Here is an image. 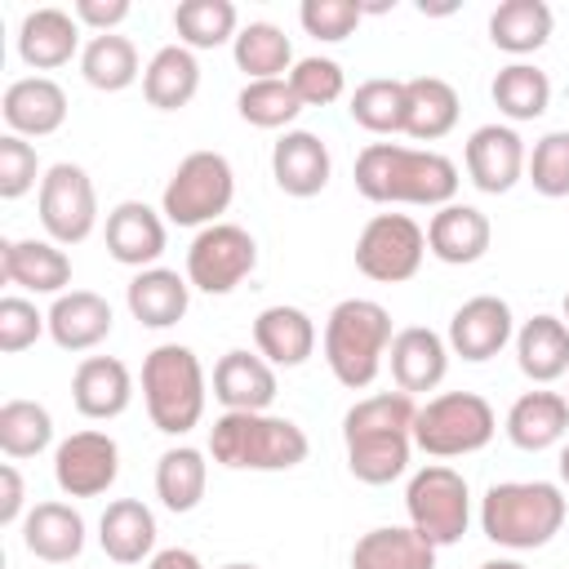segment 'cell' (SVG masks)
<instances>
[{
	"label": "cell",
	"mask_w": 569,
	"mask_h": 569,
	"mask_svg": "<svg viewBox=\"0 0 569 569\" xmlns=\"http://www.w3.org/2000/svg\"><path fill=\"white\" fill-rule=\"evenodd\" d=\"M356 191L369 204H418V209H445L458 200V164L431 147H405V142H369L356 156Z\"/></svg>",
	"instance_id": "cell-1"
},
{
	"label": "cell",
	"mask_w": 569,
	"mask_h": 569,
	"mask_svg": "<svg viewBox=\"0 0 569 569\" xmlns=\"http://www.w3.org/2000/svg\"><path fill=\"white\" fill-rule=\"evenodd\" d=\"M418 405L409 391H373L356 400L342 418L347 471L360 485H391L409 471Z\"/></svg>",
	"instance_id": "cell-2"
},
{
	"label": "cell",
	"mask_w": 569,
	"mask_h": 569,
	"mask_svg": "<svg viewBox=\"0 0 569 569\" xmlns=\"http://www.w3.org/2000/svg\"><path fill=\"white\" fill-rule=\"evenodd\" d=\"M569 502L551 480H502L480 498V533L507 551H538L565 529Z\"/></svg>",
	"instance_id": "cell-3"
},
{
	"label": "cell",
	"mask_w": 569,
	"mask_h": 569,
	"mask_svg": "<svg viewBox=\"0 0 569 569\" xmlns=\"http://www.w3.org/2000/svg\"><path fill=\"white\" fill-rule=\"evenodd\" d=\"M391 311L373 298H342L329 316H325V365L329 373L347 387V391H365L382 365H387V347H391Z\"/></svg>",
	"instance_id": "cell-4"
},
{
	"label": "cell",
	"mask_w": 569,
	"mask_h": 569,
	"mask_svg": "<svg viewBox=\"0 0 569 569\" xmlns=\"http://www.w3.org/2000/svg\"><path fill=\"white\" fill-rule=\"evenodd\" d=\"M209 453L231 471H289L307 462L311 440L293 418L280 413H222L209 427Z\"/></svg>",
	"instance_id": "cell-5"
},
{
	"label": "cell",
	"mask_w": 569,
	"mask_h": 569,
	"mask_svg": "<svg viewBox=\"0 0 569 569\" xmlns=\"http://www.w3.org/2000/svg\"><path fill=\"white\" fill-rule=\"evenodd\" d=\"M209 400V378L204 365L191 347L182 342H160L142 360V405L156 431L164 436H187L200 427Z\"/></svg>",
	"instance_id": "cell-6"
},
{
	"label": "cell",
	"mask_w": 569,
	"mask_h": 569,
	"mask_svg": "<svg viewBox=\"0 0 569 569\" xmlns=\"http://www.w3.org/2000/svg\"><path fill=\"white\" fill-rule=\"evenodd\" d=\"M498 431V413L480 391H440L418 405L413 449L427 458H467L480 453Z\"/></svg>",
	"instance_id": "cell-7"
},
{
	"label": "cell",
	"mask_w": 569,
	"mask_h": 569,
	"mask_svg": "<svg viewBox=\"0 0 569 569\" xmlns=\"http://www.w3.org/2000/svg\"><path fill=\"white\" fill-rule=\"evenodd\" d=\"M236 200V169L222 151H191L160 191V213L173 227H213Z\"/></svg>",
	"instance_id": "cell-8"
},
{
	"label": "cell",
	"mask_w": 569,
	"mask_h": 569,
	"mask_svg": "<svg viewBox=\"0 0 569 569\" xmlns=\"http://www.w3.org/2000/svg\"><path fill=\"white\" fill-rule=\"evenodd\" d=\"M405 511H409V525L431 547L462 542V533L471 525V489H467V476L453 471L449 462L418 467L409 476V485H405Z\"/></svg>",
	"instance_id": "cell-9"
},
{
	"label": "cell",
	"mask_w": 569,
	"mask_h": 569,
	"mask_svg": "<svg viewBox=\"0 0 569 569\" xmlns=\"http://www.w3.org/2000/svg\"><path fill=\"white\" fill-rule=\"evenodd\" d=\"M36 209H40L44 240H53L62 249L84 244L98 227V191H93L89 169L71 164V160L49 164L40 178V191H36Z\"/></svg>",
	"instance_id": "cell-10"
},
{
	"label": "cell",
	"mask_w": 569,
	"mask_h": 569,
	"mask_svg": "<svg viewBox=\"0 0 569 569\" xmlns=\"http://www.w3.org/2000/svg\"><path fill=\"white\" fill-rule=\"evenodd\" d=\"M253 267H258V240L236 222L200 227L187 244V280L209 298L240 289L253 276Z\"/></svg>",
	"instance_id": "cell-11"
},
{
	"label": "cell",
	"mask_w": 569,
	"mask_h": 569,
	"mask_svg": "<svg viewBox=\"0 0 569 569\" xmlns=\"http://www.w3.org/2000/svg\"><path fill=\"white\" fill-rule=\"evenodd\" d=\"M427 258V231L409 213H373L356 236V271L378 284H405Z\"/></svg>",
	"instance_id": "cell-12"
},
{
	"label": "cell",
	"mask_w": 569,
	"mask_h": 569,
	"mask_svg": "<svg viewBox=\"0 0 569 569\" xmlns=\"http://www.w3.org/2000/svg\"><path fill=\"white\" fill-rule=\"evenodd\" d=\"M120 476V445L89 427V431H71L67 440H58L53 449V480L67 498H98L116 485Z\"/></svg>",
	"instance_id": "cell-13"
},
{
	"label": "cell",
	"mask_w": 569,
	"mask_h": 569,
	"mask_svg": "<svg viewBox=\"0 0 569 569\" xmlns=\"http://www.w3.org/2000/svg\"><path fill=\"white\" fill-rule=\"evenodd\" d=\"M462 164H467V178L476 191L485 196H507L520 178H525V164H529V147L525 138L516 133V124H480L471 129L467 147H462Z\"/></svg>",
	"instance_id": "cell-14"
},
{
	"label": "cell",
	"mask_w": 569,
	"mask_h": 569,
	"mask_svg": "<svg viewBox=\"0 0 569 569\" xmlns=\"http://www.w3.org/2000/svg\"><path fill=\"white\" fill-rule=\"evenodd\" d=\"M516 338V316H511V302L498 298V293H476L467 298L453 316H449V351L462 356L467 365H485L493 360L507 342Z\"/></svg>",
	"instance_id": "cell-15"
},
{
	"label": "cell",
	"mask_w": 569,
	"mask_h": 569,
	"mask_svg": "<svg viewBox=\"0 0 569 569\" xmlns=\"http://www.w3.org/2000/svg\"><path fill=\"white\" fill-rule=\"evenodd\" d=\"M271 178L284 196L293 200H311L329 187L333 178V156L329 142L311 129H284L271 147Z\"/></svg>",
	"instance_id": "cell-16"
},
{
	"label": "cell",
	"mask_w": 569,
	"mask_h": 569,
	"mask_svg": "<svg viewBox=\"0 0 569 569\" xmlns=\"http://www.w3.org/2000/svg\"><path fill=\"white\" fill-rule=\"evenodd\" d=\"M107 253L120 262V267H133V271H147V267H160V253L169 244V231H164V213L151 209L147 200H120L111 213H107Z\"/></svg>",
	"instance_id": "cell-17"
},
{
	"label": "cell",
	"mask_w": 569,
	"mask_h": 569,
	"mask_svg": "<svg viewBox=\"0 0 569 569\" xmlns=\"http://www.w3.org/2000/svg\"><path fill=\"white\" fill-rule=\"evenodd\" d=\"M67 89L53 76H22L4 89L0 98V116L9 124V133L18 138H49L67 124Z\"/></svg>",
	"instance_id": "cell-18"
},
{
	"label": "cell",
	"mask_w": 569,
	"mask_h": 569,
	"mask_svg": "<svg viewBox=\"0 0 569 569\" xmlns=\"http://www.w3.org/2000/svg\"><path fill=\"white\" fill-rule=\"evenodd\" d=\"M449 342L445 333L427 329V325H409V329H396L391 347H387V365H391V382L396 391H436L449 373Z\"/></svg>",
	"instance_id": "cell-19"
},
{
	"label": "cell",
	"mask_w": 569,
	"mask_h": 569,
	"mask_svg": "<svg viewBox=\"0 0 569 569\" xmlns=\"http://www.w3.org/2000/svg\"><path fill=\"white\" fill-rule=\"evenodd\" d=\"M0 276L22 293H67L71 284V258L53 240H0Z\"/></svg>",
	"instance_id": "cell-20"
},
{
	"label": "cell",
	"mask_w": 569,
	"mask_h": 569,
	"mask_svg": "<svg viewBox=\"0 0 569 569\" xmlns=\"http://www.w3.org/2000/svg\"><path fill=\"white\" fill-rule=\"evenodd\" d=\"M489 244H493V227H489L485 209H476V204L453 200V204L436 209L427 222V253L449 262V267L480 262L489 253Z\"/></svg>",
	"instance_id": "cell-21"
},
{
	"label": "cell",
	"mask_w": 569,
	"mask_h": 569,
	"mask_svg": "<svg viewBox=\"0 0 569 569\" xmlns=\"http://www.w3.org/2000/svg\"><path fill=\"white\" fill-rule=\"evenodd\" d=\"M213 400L222 413H267L276 400V369L258 351H227L213 365Z\"/></svg>",
	"instance_id": "cell-22"
},
{
	"label": "cell",
	"mask_w": 569,
	"mask_h": 569,
	"mask_svg": "<svg viewBox=\"0 0 569 569\" xmlns=\"http://www.w3.org/2000/svg\"><path fill=\"white\" fill-rule=\"evenodd\" d=\"M133 400V373L124 360L116 356H84L71 373V405L80 409V418L93 422H111L129 409Z\"/></svg>",
	"instance_id": "cell-23"
},
{
	"label": "cell",
	"mask_w": 569,
	"mask_h": 569,
	"mask_svg": "<svg viewBox=\"0 0 569 569\" xmlns=\"http://www.w3.org/2000/svg\"><path fill=\"white\" fill-rule=\"evenodd\" d=\"M80 22L76 13L67 9H31L22 22H18V58L31 67V71H58L67 67L71 58H80Z\"/></svg>",
	"instance_id": "cell-24"
},
{
	"label": "cell",
	"mask_w": 569,
	"mask_h": 569,
	"mask_svg": "<svg viewBox=\"0 0 569 569\" xmlns=\"http://www.w3.org/2000/svg\"><path fill=\"white\" fill-rule=\"evenodd\" d=\"M253 347L271 369H298L316 351V320L293 302L262 307L253 316Z\"/></svg>",
	"instance_id": "cell-25"
},
{
	"label": "cell",
	"mask_w": 569,
	"mask_h": 569,
	"mask_svg": "<svg viewBox=\"0 0 569 569\" xmlns=\"http://www.w3.org/2000/svg\"><path fill=\"white\" fill-rule=\"evenodd\" d=\"M49 316V338L62 347V351H93L98 342L111 338V302L93 289H67L53 298V307L44 311Z\"/></svg>",
	"instance_id": "cell-26"
},
{
	"label": "cell",
	"mask_w": 569,
	"mask_h": 569,
	"mask_svg": "<svg viewBox=\"0 0 569 569\" xmlns=\"http://www.w3.org/2000/svg\"><path fill=\"white\" fill-rule=\"evenodd\" d=\"M502 431H507V440H511L516 449H525V453H542V449L560 445V440L569 436V400H565V391L538 387V391L516 396L511 409H507Z\"/></svg>",
	"instance_id": "cell-27"
},
{
	"label": "cell",
	"mask_w": 569,
	"mask_h": 569,
	"mask_svg": "<svg viewBox=\"0 0 569 569\" xmlns=\"http://www.w3.org/2000/svg\"><path fill=\"white\" fill-rule=\"evenodd\" d=\"M124 302L142 329H173L191 307V280L173 267H147L124 284Z\"/></svg>",
	"instance_id": "cell-28"
},
{
	"label": "cell",
	"mask_w": 569,
	"mask_h": 569,
	"mask_svg": "<svg viewBox=\"0 0 569 569\" xmlns=\"http://www.w3.org/2000/svg\"><path fill=\"white\" fill-rule=\"evenodd\" d=\"M156 511L142 498H116L107 502L98 520V547L116 565H142L156 556Z\"/></svg>",
	"instance_id": "cell-29"
},
{
	"label": "cell",
	"mask_w": 569,
	"mask_h": 569,
	"mask_svg": "<svg viewBox=\"0 0 569 569\" xmlns=\"http://www.w3.org/2000/svg\"><path fill=\"white\" fill-rule=\"evenodd\" d=\"M511 342H516V365L529 382L551 387L556 378L569 373V325L560 316H551V311L529 316Z\"/></svg>",
	"instance_id": "cell-30"
},
{
	"label": "cell",
	"mask_w": 569,
	"mask_h": 569,
	"mask_svg": "<svg viewBox=\"0 0 569 569\" xmlns=\"http://www.w3.org/2000/svg\"><path fill=\"white\" fill-rule=\"evenodd\" d=\"M22 547L44 565H71L84 551V516L71 502H36L22 520Z\"/></svg>",
	"instance_id": "cell-31"
},
{
	"label": "cell",
	"mask_w": 569,
	"mask_h": 569,
	"mask_svg": "<svg viewBox=\"0 0 569 569\" xmlns=\"http://www.w3.org/2000/svg\"><path fill=\"white\" fill-rule=\"evenodd\" d=\"M458 89L440 76H413L405 80V138L413 142H440L458 124Z\"/></svg>",
	"instance_id": "cell-32"
},
{
	"label": "cell",
	"mask_w": 569,
	"mask_h": 569,
	"mask_svg": "<svg viewBox=\"0 0 569 569\" xmlns=\"http://www.w3.org/2000/svg\"><path fill=\"white\" fill-rule=\"evenodd\" d=\"M436 551L413 525H378L356 538L351 569H436Z\"/></svg>",
	"instance_id": "cell-33"
},
{
	"label": "cell",
	"mask_w": 569,
	"mask_h": 569,
	"mask_svg": "<svg viewBox=\"0 0 569 569\" xmlns=\"http://www.w3.org/2000/svg\"><path fill=\"white\" fill-rule=\"evenodd\" d=\"M551 27H556V13H551L547 0H502L489 13V40H493V49L511 53L516 62H525L529 53H538L551 40Z\"/></svg>",
	"instance_id": "cell-34"
},
{
	"label": "cell",
	"mask_w": 569,
	"mask_h": 569,
	"mask_svg": "<svg viewBox=\"0 0 569 569\" xmlns=\"http://www.w3.org/2000/svg\"><path fill=\"white\" fill-rule=\"evenodd\" d=\"M200 93V62L187 44H164L142 71V98L156 111H182Z\"/></svg>",
	"instance_id": "cell-35"
},
{
	"label": "cell",
	"mask_w": 569,
	"mask_h": 569,
	"mask_svg": "<svg viewBox=\"0 0 569 569\" xmlns=\"http://www.w3.org/2000/svg\"><path fill=\"white\" fill-rule=\"evenodd\" d=\"M204 489H209V462L196 445H173L156 458V498L164 511L173 516L196 511Z\"/></svg>",
	"instance_id": "cell-36"
},
{
	"label": "cell",
	"mask_w": 569,
	"mask_h": 569,
	"mask_svg": "<svg viewBox=\"0 0 569 569\" xmlns=\"http://www.w3.org/2000/svg\"><path fill=\"white\" fill-rule=\"evenodd\" d=\"M142 71H147V67L138 62V44H133L129 36H120V31H111V36H89L84 49H80V76H84V84H93V89H102V93L129 89Z\"/></svg>",
	"instance_id": "cell-37"
},
{
	"label": "cell",
	"mask_w": 569,
	"mask_h": 569,
	"mask_svg": "<svg viewBox=\"0 0 569 569\" xmlns=\"http://www.w3.org/2000/svg\"><path fill=\"white\" fill-rule=\"evenodd\" d=\"M489 98L498 107V116H507L511 124H525V120H538L547 107H551V80L542 67L533 62H507L493 84H489Z\"/></svg>",
	"instance_id": "cell-38"
},
{
	"label": "cell",
	"mask_w": 569,
	"mask_h": 569,
	"mask_svg": "<svg viewBox=\"0 0 569 569\" xmlns=\"http://www.w3.org/2000/svg\"><path fill=\"white\" fill-rule=\"evenodd\" d=\"M231 58L249 80H280L293 71V44L276 22H244L231 40Z\"/></svg>",
	"instance_id": "cell-39"
},
{
	"label": "cell",
	"mask_w": 569,
	"mask_h": 569,
	"mask_svg": "<svg viewBox=\"0 0 569 569\" xmlns=\"http://www.w3.org/2000/svg\"><path fill=\"white\" fill-rule=\"evenodd\" d=\"M173 31H178V44H187L191 53L222 49L240 36V13L231 0H182L173 9Z\"/></svg>",
	"instance_id": "cell-40"
},
{
	"label": "cell",
	"mask_w": 569,
	"mask_h": 569,
	"mask_svg": "<svg viewBox=\"0 0 569 569\" xmlns=\"http://www.w3.org/2000/svg\"><path fill=\"white\" fill-rule=\"evenodd\" d=\"M53 445V413L40 400H4L0 405V449L9 462L36 458Z\"/></svg>",
	"instance_id": "cell-41"
},
{
	"label": "cell",
	"mask_w": 569,
	"mask_h": 569,
	"mask_svg": "<svg viewBox=\"0 0 569 569\" xmlns=\"http://www.w3.org/2000/svg\"><path fill=\"white\" fill-rule=\"evenodd\" d=\"M236 111L253 129H289L302 116V98L293 93L289 76H280V80H244V89L236 98Z\"/></svg>",
	"instance_id": "cell-42"
},
{
	"label": "cell",
	"mask_w": 569,
	"mask_h": 569,
	"mask_svg": "<svg viewBox=\"0 0 569 569\" xmlns=\"http://www.w3.org/2000/svg\"><path fill=\"white\" fill-rule=\"evenodd\" d=\"M347 111L369 133H405V80H391V76L360 80Z\"/></svg>",
	"instance_id": "cell-43"
},
{
	"label": "cell",
	"mask_w": 569,
	"mask_h": 569,
	"mask_svg": "<svg viewBox=\"0 0 569 569\" xmlns=\"http://www.w3.org/2000/svg\"><path fill=\"white\" fill-rule=\"evenodd\" d=\"M525 178L547 200H565L569 196V129H551V133H542L533 142Z\"/></svg>",
	"instance_id": "cell-44"
},
{
	"label": "cell",
	"mask_w": 569,
	"mask_h": 569,
	"mask_svg": "<svg viewBox=\"0 0 569 569\" xmlns=\"http://www.w3.org/2000/svg\"><path fill=\"white\" fill-rule=\"evenodd\" d=\"M289 84H293V93L302 98V107H329V102H338V98L347 93V71H342L333 58L311 53V58H298V62H293Z\"/></svg>",
	"instance_id": "cell-45"
},
{
	"label": "cell",
	"mask_w": 569,
	"mask_h": 569,
	"mask_svg": "<svg viewBox=\"0 0 569 569\" xmlns=\"http://www.w3.org/2000/svg\"><path fill=\"white\" fill-rule=\"evenodd\" d=\"M40 333H49V316L22 293H4L0 298V351L18 356V351L36 347Z\"/></svg>",
	"instance_id": "cell-46"
},
{
	"label": "cell",
	"mask_w": 569,
	"mask_h": 569,
	"mask_svg": "<svg viewBox=\"0 0 569 569\" xmlns=\"http://www.w3.org/2000/svg\"><path fill=\"white\" fill-rule=\"evenodd\" d=\"M360 18H365V4H356V0H302V9H298L302 31L325 44L347 40L360 27Z\"/></svg>",
	"instance_id": "cell-47"
},
{
	"label": "cell",
	"mask_w": 569,
	"mask_h": 569,
	"mask_svg": "<svg viewBox=\"0 0 569 569\" xmlns=\"http://www.w3.org/2000/svg\"><path fill=\"white\" fill-rule=\"evenodd\" d=\"M36 178H44L36 147L18 133H4L0 138V200H22L36 187Z\"/></svg>",
	"instance_id": "cell-48"
},
{
	"label": "cell",
	"mask_w": 569,
	"mask_h": 569,
	"mask_svg": "<svg viewBox=\"0 0 569 569\" xmlns=\"http://www.w3.org/2000/svg\"><path fill=\"white\" fill-rule=\"evenodd\" d=\"M71 13H76V22L89 27L93 36H111V31L133 13V4H129V0H76Z\"/></svg>",
	"instance_id": "cell-49"
},
{
	"label": "cell",
	"mask_w": 569,
	"mask_h": 569,
	"mask_svg": "<svg viewBox=\"0 0 569 569\" xmlns=\"http://www.w3.org/2000/svg\"><path fill=\"white\" fill-rule=\"evenodd\" d=\"M27 485L18 462H0V525H22L27 520Z\"/></svg>",
	"instance_id": "cell-50"
},
{
	"label": "cell",
	"mask_w": 569,
	"mask_h": 569,
	"mask_svg": "<svg viewBox=\"0 0 569 569\" xmlns=\"http://www.w3.org/2000/svg\"><path fill=\"white\" fill-rule=\"evenodd\" d=\"M147 569H204V565H200V556L187 551V547H160V551L147 560Z\"/></svg>",
	"instance_id": "cell-51"
},
{
	"label": "cell",
	"mask_w": 569,
	"mask_h": 569,
	"mask_svg": "<svg viewBox=\"0 0 569 569\" xmlns=\"http://www.w3.org/2000/svg\"><path fill=\"white\" fill-rule=\"evenodd\" d=\"M556 471H560V485L569 489V440L560 445V458H556Z\"/></svg>",
	"instance_id": "cell-52"
},
{
	"label": "cell",
	"mask_w": 569,
	"mask_h": 569,
	"mask_svg": "<svg viewBox=\"0 0 569 569\" xmlns=\"http://www.w3.org/2000/svg\"><path fill=\"white\" fill-rule=\"evenodd\" d=\"M476 569H529V565H520V560H511V556H498V560H485V565H476Z\"/></svg>",
	"instance_id": "cell-53"
},
{
	"label": "cell",
	"mask_w": 569,
	"mask_h": 569,
	"mask_svg": "<svg viewBox=\"0 0 569 569\" xmlns=\"http://www.w3.org/2000/svg\"><path fill=\"white\" fill-rule=\"evenodd\" d=\"M560 320L569 325V293H565V302H560Z\"/></svg>",
	"instance_id": "cell-54"
},
{
	"label": "cell",
	"mask_w": 569,
	"mask_h": 569,
	"mask_svg": "<svg viewBox=\"0 0 569 569\" xmlns=\"http://www.w3.org/2000/svg\"><path fill=\"white\" fill-rule=\"evenodd\" d=\"M222 569H258V565H244V560H231V565H222Z\"/></svg>",
	"instance_id": "cell-55"
},
{
	"label": "cell",
	"mask_w": 569,
	"mask_h": 569,
	"mask_svg": "<svg viewBox=\"0 0 569 569\" xmlns=\"http://www.w3.org/2000/svg\"><path fill=\"white\" fill-rule=\"evenodd\" d=\"M565 378H569V373H565ZM565 400H569V387H565Z\"/></svg>",
	"instance_id": "cell-56"
}]
</instances>
